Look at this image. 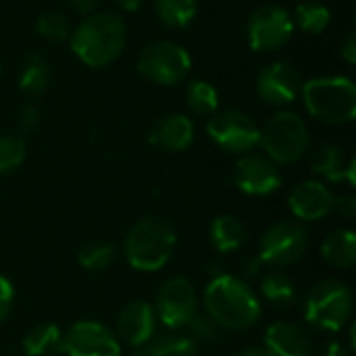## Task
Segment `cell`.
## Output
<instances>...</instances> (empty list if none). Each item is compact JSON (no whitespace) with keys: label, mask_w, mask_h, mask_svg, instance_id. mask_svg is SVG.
Returning <instances> with one entry per match:
<instances>
[{"label":"cell","mask_w":356,"mask_h":356,"mask_svg":"<svg viewBox=\"0 0 356 356\" xmlns=\"http://www.w3.org/2000/svg\"><path fill=\"white\" fill-rule=\"evenodd\" d=\"M207 315L223 330L242 332L261 319V302L252 288L236 275L221 273L211 277L204 290Z\"/></svg>","instance_id":"6da1fadb"},{"label":"cell","mask_w":356,"mask_h":356,"mask_svg":"<svg viewBox=\"0 0 356 356\" xmlns=\"http://www.w3.org/2000/svg\"><path fill=\"white\" fill-rule=\"evenodd\" d=\"M127 42V25L115 13H92L71 31V50L88 67L115 63Z\"/></svg>","instance_id":"7a4b0ae2"},{"label":"cell","mask_w":356,"mask_h":356,"mask_svg":"<svg viewBox=\"0 0 356 356\" xmlns=\"http://www.w3.org/2000/svg\"><path fill=\"white\" fill-rule=\"evenodd\" d=\"M177 244V232L173 223L161 215H146L134 223L125 236V259L127 263L144 273L163 269L173 257Z\"/></svg>","instance_id":"3957f363"},{"label":"cell","mask_w":356,"mask_h":356,"mask_svg":"<svg viewBox=\"0 0 356 356\" xmlns=\"http://www.w3.org/2000/svg\"><path fill=\"white\" fill-rule=\"evenodd\" d=\"M309 115L327 125H346L356 117V88L350 77H313L300 90Z\"/></svg>","instance_id":"277c9868"},{"label":"cell","mask_w":356,"mask_h":356,"mask_svg":"<svg viewBox=\"0 0 356 356\" xmlns=\"http://www.w3.org/2000/svg\"><path fill=\"white\" fill-rule=\"evenodd\" d=\"M259 144L275 165L300 161L311 144V134L305 119L292 111H280L265 121L259 131Z\"/></svg>","instance_id":"5b68a950"},{"label":"cell","mask_w":356,"mask_h":356,"mask_svg":"<svg viewBox=\"0 0 356 356\" xmlns=\"http://www.w3.org/2000/svg\"><path fill=\"white\" fill-rule=\"evenodd\" d=\"M353 313V292L338 277L319 280L307 294L305 317L321 332H340Z\"/></svg>","instance_id":"8992f818"},{"label":"cell","mask_w":356,"mask_h":356,"mask_svg":"<svg viewBox=\"0 0 356 356\" xmlns=\"http://www.w3.org/2000/svg\"><path fill=\"white\" fill-rule=\"evenodd\" d=\"M311 246V234L302 223L280 221L265 229L259 244V261L273 269L298 263Z\"/></svg>","instance_id":"52a82bcc"},{"label":"cell","mask_w":356,"mask_h":356,"mask_svg":"<svg viewBox=\"0 0 356 356\" xmlns=\"http://www.w3.org/2000/svg\"><path fill=\"white\" fill-rule=\"evenodd\" d=\"M136 67L140 75L159 86H175L190 75L192 56L184 46L169 40H159L140 52Z\"/></svg>","instance_id":"ba28073f"},{"label":"cell","mask_w":356,"mask_h":356,"mask_svg":"<svg viewBox=\"0 0 356 356\" xmlns=\"http://www.w3.org/2000/svg\"><path fill=\"white\" fill-rule=\"evenodd\" d=\"M207 131L221 150L232 154H246L254 146H259L261 127L254 123L250 115L236 108H227L211 115Z\"/></svg>","instance_id":"9c48e42d"},{"label":"cell","mask_w":356,"mask_h":356,"mask_svg":"<svg viewBox=\"0 0 356 356\" xmlns=\"http://www.w3.org/2000/svg\"><path fill=\"white\" fill-rule=\"evenodd\" d=\"M294 33L292 15L282 4H263L250 17L246 25L248 44L257 52H271L290 42Z\"/></svg>","instance_id":"30bf717a"},{"label":"cell","mask_w":356,"mask_h":356,"mask_svg":"<svg viewBox=\"0 0 356 356\" xmlns=\"http://www.w3.org/2000/svg\"><path fill=\"white\" fill-rule=\"evenodd\" d=\"M156 319L169 330H186V325L198 315V296L190 280L171 277L167 280L154 302Z\"/></svg>","instance_id":"8fae6325"},{"label":"cell","mask_w":356,"mask_h":356,"mask_svg":"<svg viewBox=\"0 0 356 356\" xmlns=\"http://www.w3.org/2000/svg\"><path fill=\"white\" fill-rule=\"evenodd\" d=\"M65 356H121V342L98 321H79L63 338Z\"/></svg>","instance_id":"7c38bea8"},{"label":"cell","mask_w":356,"mask_h":356,"mask_svg":"<svg viewBox=\"0 0 356 356\" xmlns=\"http://www.w3.org/2000/svg\"><path fill=\"white\" fill-rule=\"evenodd\" d=\"M232 179L244 194L250 196H267L282 186L280 167L269 156L254 152H246L242 159H238Z\"/></svg>","instance_id":"4fadbf2b"},{"label":"cell","mask_w":356,"mask_h":356,"mask_svg":"<svg viewBox=\"0 0 356 356\" xmlns=\"http://www.w3.org/2000/svg\"><path fill=\"white\" fill-rule=\"evenodd\" d=\"M302 79L300 73L284 60H273L265 65L257 75L259 96L273 106H286L300 96Z\"/></svg>","instance_id":"5bb4252c"},{"label":"cell","mask_w":356,"mask_h":356,"mask_svg":"<svg viewBox=\"0 0 356 356\" xmlns=\"http://www.w3.org/2000/svg\"><path fill=\"white\" fill-rule=\"evenodd\" d=\"M156 332L154 309L144 300L127 302L117 317V340H123L129 346H146Z\"/></svg>","instance_id":"9a60e30c"},{"label":"cell","mask_w":356,"mask_h":356,"mask_svg":"<svg viewBox=\"0 0 356 356\" xmlns=\"http://www.w3.org/2000/svg\"><path fill=\"white\" fill-rule=\"evenodd\" d=\"M332 200H334V194L327 190L323 181H317V179L300 181L298 186L292 188L288 196V204L292 213L302 221H317L330 215Z\"/></svg>","instance_id":"2e32d148"},{"label":"cell","mask_w":356,"mask_h":356,"mask_svg":"<svg viewBox=\"0 0 356 356\" xmlns=\"http://www.w3.org/2000/svg\"><path fill=\"white\" fill-rule=\"evenodd\" d=\"M148 142L161 150L179 152L194 142V123L190 117L179 113H169L156 119L148 131Z\"/></svg>","instance_id":"e0dca14e"},{"label":"cell","mask_w":356,"mask_h":356,"mask_svg":"<svg viewBox=\"0 0 356 356\" xmlns=\"http://www.w3.org/2000/svg\"><path fill=\"white\" fill-rule=\"evenodd\" d=\"M311 171L327 181H348L355 184L356 163L344 150V146L327 142L315 148L311 154Z\"/></svg>","instance_id":"ac0fdd59"},{"label":"cell","mask_w":356,"mask_h":356,"mask_svg":"<svg viewBox=\"0 0 356 356\" xmlns=\"http://www.w3.org/2000/svg\"><path fill=\"white\" fill-rule=\"evenodd\" d=\"M265 348L273 356H313L309 332L290 321H277L265 332Z\"/></svg>","instance_id":"d6986e66"},{"label":"cell","mask_w":356,"mask_h":356,"mask_svg":"<svg viewBox=\"0 0 356 356\" xmlns=\"http://www.w3.org/2000/svg\"><path fill=\"white\" fill-rule=\"evenodd\" d=\"M246 238H248V229L244 221L236 215H219L213 219L209 227V240L219 254L238 250L246 242Z\"/></svg>","instance_id":"ffe728a7"},{"label":"cell","mask_w":356,"mask_h":356,"mask_svg":"<svg viewBox=\"0 0 356 356\" xmlns=\"http://www.w3.org/2000/svg\"><path fill=\"white\" fill-rule=\"evenodd\" d=\"M321 257L334 269H353L356 263V236L350 229L332 232L321 246Z\"/></svg>","instance_id":"44dd1931"},{"label":"cell","mask_w":356,"mask_h":356,"mask_svg":"<svg viewBox=\"0 0 356 356\" xmlns=\"http://www.w3.org/2000/svg\"><path fill=\"white\" fill-rule=\"evenodd\" d=\"M63 338L58 325L54 323H38L23 336V350L27 356H54L63 355Z\"/></svg>","instance_id":"7402d4cb"},{"label":"cell","mask_w":356,"mask_h":356,"mask_svg":"<svg viewBox=\"0 0 356 356\" xmlns=\"http://www.w3.org/2000/svg\"><path fill=\"white\" fill-rule=\"evenodd\" d=\"M261 294L280 309H290L296 305L298 290L296 284L282 271L271 269L261 277Z\"/></svg>","instance_id":"603a6c76"},{"label":"cell","mask_w":356,"mask_h":356,"mask_svg":"<svg viewBox=\"0 0 356 356\" xmlns=\"http://www.w3.org/2000/svg\"><path fill=\"white\" fill-rule=\"evenodd\" d=\"M50 83V67L48 60L40 54H29L21 63L19 69V88L27 96H40L46 92Z\"/></svg>","instance_id":"cb8c5ba5"},{"label":"cell","mask_w":356,"mask_h":356,"mask_svg":"<svg viewBox=\"0 0 356 356\" xmlns=\"http://www.w3.org/2000/svg\"><path fill=\"white\" fill-rule=\"evenodd\" d=\"M146 350L150 356H196L198 344L179 330H169L167 334L152 336V340L146 344Z\"/></svg>","instance_id":"d4e9b609"},{"label":"cell","mask_w":356,"mask_h":356,"mask_svg":"<svg viewBox=\"0 0 356 356\" xmlns=\"http://www.w3.org/2000/svg\"><path fill=\"white\" fill-rule=\"evenodd\" d=\"M292 21H294V27L298 25L302 31L317 35V33H323L330 27L332 10L325 4H321V2H313V0L298 2Z\"/></svg>","instance_id":"484cf974"},{"label":"cell","mask_w":356,"mask_h":356,"mask_svg":"<svg viewBox=\"0 0 356 356\" xmlns=\"http://www.w3.org/2000/svg\"><path fill=\"white\" fill-rule=\"evenodd\" d=\"M156 17L167 25L181 29L196 17L198 0H152Z\"/></svg>","instance_id":"4316f807"},{"label":"cell","mask_w":356,"mask_h":356,"mask_svg":"<svg viewBox=\"0 0 356 356\" xmlns=\"http://www.w3.org/2000/svg\"><path fill=\"white\" fill-rule=\"evenodd\" d=\"M186 102H188L192 113H196L200 117H207V115L217 113L219 94H217L213 83H209L204 79H194L186 88Z\"/></svg>","instance_id":"83f0119b"},{"label":"cell","mask_w":356,"mask_h":356,"mask_svg":"<svg viewBox=\"0 0 356 356\" xmlns=\"http://www.w3.org/2000/svg\"><path fill=\"white\" fill-rule=\"evenodd\" d=\"M115 259H117L115 246L108 242H98V240L83 244L77 252V263L83 269L94 271V273H102V271L111 269Z\"/></svg>","instance_id":"f1b7e54d"},{"label":"cell","mask_w":356,"mask_h":356,"mask_svg":"<svg viewBox=\"0 0 356 356\" xmlns=\"http://www.w3.org/2000/svg\"><path fill=\"white\" fill-rule=\"evenodd\" d=\"M38 33L48 42H65L71 38V21L60 10H46L35 21Z\"/></svg>","instance_id":"f546056e"},{"label":"cell","mask_w":356,"mask_h":356,"mask_svg":"<svg viewBox=\"0 0 356 356\" xmlns=\"http://www.w3.org/2000/svg\"><path fill=\"white\" fill-rule=\"evenodd\" d=\"M186 334L196 342V344H221L225 340V330L217 325L209 315H196L188 325Z\"/></svg>","instance_id":"4dcf8cb0"},{"label":"cell","mask_w":356,"mask_h":356,"mask_svg":"<svg viewBox=\"0 0 356 356\" xmlns=\"http://www.w3.org/2000/svg\"><path fill=\"white\" fill-rule=\"evenodd\" d=\"M27 148L19 136H0V175L13 173L25 161Z\"/></svg>","instance_id":"1f68e13d"},{"label":"cell","mask_w":356,"mask_h":356,"mask_svg":"<svg viewBox=\"0 0 356 356\" xmlns=\"http://www.w3.org/2000/svg\"><path fill=\"white\" fill-rule=\"evenodd\" d=\"M38 123H40V111H38V106L25 104V106L19 111V115H17V131H19L21 136L31 134V131L38 127Z\"/></svg>","instance_id":"d6a6232c"},{"label":"cell","mask_w":356,"mask_h":356,"mask_svg":"<svg viewBox=\"0 0 356 356\" xmlns=\"http://www.w3.org/2000/svg\"><path fill=\"white\" fill-rule=\"evenodd\" d=\"M332 213H336L342 219H355L356 217V198L355 194H340L332 200Z\"/></svg>","instance_id":"836d02e7"},{"label":"cell","mask_w":356,"mask_h":356,"mask_svg":"<svg viewBox=\"0 0 356 356\" xmlns=\"http://www.w3.org/2000/svg\"><path fill=\"white\" fill-rule=\"evenodd\" d=\"M13 302H15V290H13V284L0 275V325L6 321L10 309H13Z\"/></svg>","instance_id":"e575fe53"},{"label":"cell","mask_w":356,"mask_h":356,"mask_svg":"<svg viewBox=\"0 0 356 356\" xmlns=\"http://www.w3.org/2000/svg\"><path fill=\"white\" fill-rule=\"evenodd\" d=\"M340 56L348 63V65H355L356 63V35L355 33H348L342 44H340Z\"/></svg>","instance_id":"d590c367"},{"label":"cell","mask_w":356,"mask_h":356,"mask_svg":"<svg viewBox=\"0 0 356 356\" xmlns=\"http://www.w3.org/2000/svg\"><path fill=\"white\" fill-rule=\"evenodd\" d=\"M69 4H71L73 10H77L79 15H92V13L98 8L100 0H69Z\"/></svg>","instance_id":"8d00e7d4"},{"label":"cell","mask_w":356,"mask_h":356,"mask_svg":"<svg viewBox=\"0 0 356 356\" xmlns=\"http://www.w3.org/2000/svg\"><path fill=\"white\" fill-rule=\"evenodd\" d=\"M261 267H263V263L259 261V257H257V254L248 257V259L242 263V271H244V275H246V277H252V275H257V273L261 271Z\"/></svg>","instance_id":"74e56055"},{"label":"cell","mask_w":356,"mask_h":356,"mask_svg":"<svg viewBox=\"0 0 356 356\" xmlns=\"http://www.w3.org/2000/svg\"><path fill=\"white\" fill-rule=\"evenodd\" d=\"M323 356H350V350L342 344V342H330L325 346Z\"/></svg>","instance_id":"f35d334b"},{"label":"cell","mask_w":356,"mask_h":356,"mask_svg":"<svg viewBox=\"0 0 356 356\" xmlns=\"http://www.w3.org/2000/svg\"><path fill=\"white\" fill-rule=\"evenodd\" d=\"M121 10H127V13H134V10H138L146 0H113Z\"/></svg>","instance_id":"ab89813d"},{"label":"cell","mask_w":356,"mask_h":356,"mask_svg":"<svg viewBox=\"0 0 356 356\" xmlns=\"http://www.w3.org/2000/svg\"><path fill=\"white\" fill-rule=\"evenodd\" d=\"M236 356H273L267 348H259V346H248V348H242Z\"/></svg>","instance_id":"60d3db41"},{"label":"cell","mask_w":356,"mask_h":356,"mask_svg":"<svg viewBox=\"0 0 356 356\" xmlns=\"http://www.w3.org/2000/svg\"><path fill=\"white\" fill-rule=\"evenodd\" d=\"M131 356H150V353L144 348V350H140V353H136V355H131Z\"/></svg>","instance_id":"b9f144b4"},{"label":"cell","mask_w":356,"mask_h":356,"mask_svg":"<svg viewBox=\"0 0 356 356\" xmlns=\"http://www.w3.org/2000/svg\"><path fill=\"white\" fill-rule=\"evenodd\" d=\"M0 77H2V65H0Z\"/></svg>","instance_id":"7bdbcfd3"},{"label":"cell","mask_w":356,"mask_h":356,"mask_svg":"<svg viewBox=\"0 0 356 356\" xmlns=\"http://www.w3.org/2000/svg\"><path fill=\"white\" fill-rule=\"evenodd\" d=\"M294 2H300V0H294Z\"/></svg>","instance_id":"ee69618b"}]
</instances>
